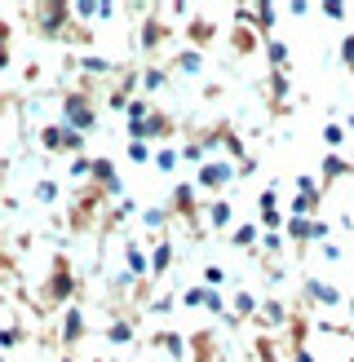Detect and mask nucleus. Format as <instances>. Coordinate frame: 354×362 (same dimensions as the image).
I'll return each mask as SVG.
<instances>
[{
    "mask_svg": "<svg viewBox=\"0 0 354 362\" xmlns=\"http://www.w3.org/2000/svg\"><path fill=\"white\" fill-rule=\"evenodd\" d=\"M18 13L31 23V35H40V40H58V45H67V53L98 45V31L80 27L67 0H40V5H23Z\"/></svg>",
    "mask_w": 354,
    "mask_h": 362,
    "instance_id": "nucleus-1",
    "label": "nucleus"
},
{
    "mask_svg": "<svg viewBox=\"0 0 354 362\" xmlns=\"http://www.w3.org/2000/svg\"><path fill=\"white\" fill-rule=\"evenodd\" d=\"M80 296V279H76V265H71L67 252H53L49 261V279L40 287V305L45 310H71Z\"/></svg>",
    "mask_w": 354,
    "mask_h": 362,
    "instance_id": "nucleus-2",
    "label": "nucleus"
},
{
    "mask_svg": "<svg viewBox=\"0 0 354 362\" xmlns=\"http://www.w3.org/2000/svg\"><path fill=\"white\" fill-rule=\"evenodd\" d=\"M102 204H111L98 186H80L76 190V199H71V216H67V226H71V234H88V230H98L102 226Z\"/></svg>",
    "mask_w": 354,
    "mask_h": 362,
    "instance_id": "nucleus-3",
    "label": "nucleus"
},
{
    "mask_svg": "<svg viewBox=\"0 0 354 362\" xmlns=\"http://www.w3.org/2000/svg\"><path fill=\"white\" fill-rule=\"evenodd\" d=\"M58 111H62V124H67V129H76V133H84V137L98 129V98L80 93V88H67V93L58 98Z\"/></svg>",
    "mask_w": 354,
    "mask_h": 362,
    "instance_id": "nucleus-4",
    "label": "nucleus"
},
{
    "mask_svg": "<svg viewBox=\"0 0 354 362\" xmlns=\"http://www.w3.org/2000/svg\"><path fill=\"white\" fill-rule=\"evenodd\" d=\"M35 146H40L45 155H84V146H88V137L84 133H76V129H67L62 119H53V124H40V133H35Z\"/></svg>",
    "mask_w": 354,
    "mask_h": 362,
    "instance_id": "nucleus-5",
    "label": "nucleus"
},
{
    "mask_svg": "<svg viewBox=\"0 0 354 362\" xmlns=\"http://www.w3.org/2000/svg\"><path fill=\"white\" fill-rule=\"evenodd\" d=\"M173 35H177V27L169 23L164 5H159V9H147V13H142V27H137V49L147 53V58H155V53L164 49V45L173 40Z\"/></svg>",
    "mask_w": 354,
    "mask_h": 362,
    "instance_id": "nucleus-6",
    "label": "nucleus"
},
{
    "mask_svg": "<svg viewBox=\"0 0 354 362\" xmlns=\"http://www.w3.org/2000/svg\"><path fill=\"white\" fill-rule=\"evenodd\" d=\"M230 181H239V168L230 164V159L217 155V159H208V164H200V173H195V190L222 199V190L230 186Z\"/></svg>",
    "mask_w": 354,
    "mask_h": 362,
    "instance_id": "nucleus-7",
    "label": "nucleus"
},
{
    "mask_svg": "<svg viewBox=\"0 0 354 362\" xmlns=\"http://www.w3.org/2000/svg\"><path fill=\"white\" fill-rule=\"evenodd\" d=\"M169 212H173V221H190L195 234H204L200 230V190H195V181H177V186H173Z\"/></svg>",
    "mask_w": 354,
    "mask_h": 362,
    "instance_id": "nucleus-8",
    "label": "nucleus"
},
{
    "mask_svg": "<svg viewBox=\"0 0 354 362\" xmlns=\"http://www.w3.org/2000/svg\"><path fill=\"white\" fill-rule=\"evenodd\" d=\"M173 137H177V119H173L169 111H159V106L147 115V124H142V129L129 133V141H151V146H155V141H159V146H173Z\"/></svg>",
    "mask_w": 354,
    "mask_h": 362,
    "instance_id": "nucleus-9",
    "label": "nucleus"
},
{
    "mask_svg": "<svg viewBox=\"0 0 354 362\" xmlns=\"http://www.w3.org/2000/svg\"><path fill=\"white\" fill-rule=\"evenodd\" d=\"M88 186H98L111 204H120L124 199V177H120V168H115V159H106V155H98L93 159V181Z\"/></svg>",
    "mask_w": 354,
    "mask_h": 362,
    "instance_id": "nucleus-10",
    "label": "nucleus"
},
{
    "mask_svg": "<svg viewBox=\"0 0 354 362\" xmlns=\"http://www.w3.org/2000/svg\"><path fill=\"white\" fill-rule=\"evenodd\" d=\"M102 340L106 345H133L137 340V318L124 314V310H111V318H106V327H102Z\"/></svg>",
    "mask_w": 354,
    "mask_h": 362,
    "instance_id": "nucleus-11",
    "label": "nucleus"
},
{
    "mask_svg": "<svg viewBox=\"0 0 354 362\" xmlns=\"http://www.w3.org/2000/svg\"><path fill=\"white\" fill-rule=\"evenodd\" d=\"M84 336H88V318H84V310H80V305L62 310V332H58L62 349H67V354H76V345H80Z\"/></svg>",
    "mask_w": 354,
    "mask_h": 362,
    "instance_id": "nucleus-12",
    "label": "nucleus"
},
{
    "mask_svg": "<svg viewBox=\"0 0 354 362\" xmlns=\"http://www.w3.org/2000/svg\"><path fill=\"white\" fill-rule=\"evenodd\" d=\"M173 261H177V243L169 239V234H159V239H151V283L169 279Z\"/></svg>",
    "mask_w": 354,
    "mask_h": 362,
    "instance_id": "nucleus-13",
    "label": "nucleus"
},
{
    "mask_svg": "<svg viewBox=\"0 0 354 362\" xmlns=\"http://www.w3.org/2000/svg\"><path fill=\"white\" fill-rule=\"evenodd\" d=\"M186 345H190V362H217L222 358V345H217V332H212V327L190 332Z\"/></svg>",
    "mask_w": 354,
    "mask_h": 362,
    "instance_id": "nucleus-14",
    "label": "nucleus"
},
{
    "mask_svg": "<svg viewBox=\"0 0 354 362\" xmlns=\"http://www.w3.org/2000/svg\"><path fill=\"white\" fill-rule=\"evenodd\" d=\"M120 252H124V269H129V274H133L137 283H147V279H151V252L142 247L137 239H129Z\"/></svg>",
    "mask_w": 354,
    "mask_h": 362,
    "instance_id": "nucleus-15",
    "label": "nucleus"
},
{
    "mask_svg": "<svg viewBox=\"0 0 354 362\" xmlns=\"http://www.w3.org/2000/svg\"><path fill=\"white\" fill-rule=\"evenodd\" d=\"M301 287H306V300H310V305H324V310H336V305L346 300L341 287H336V283H324V279H306Z\"/></svg>",
    "mask_w": 354,
    "mask_h": 362,
    "instance_id": "nucleus-16",
    "label": "nucleus"
},
{
    "mask_svg": "<svg viewBox=\"0 0 354 362\" xmlns=\"http://www.w3.org/2000/svg\"><path fill=\"white\" fill-rule=\"evenodd\" d=\"M257 322V327L261 332H279V327H288V322H292V314H288V305H283V300H261V314L253 318Z\"/></svg>",
    "mask_w": 354,
    "mask_h": 362,
    "instance_id": "nucleus-17",
    "label": "nucleus"
},
{
    "mask_svg": "<svg viewBox=\"0 0 354 362\" xmlns=\"http://www.w3.org/2000/svg\"><path fill=\"white\" fill-rule=\"evenodd\" d=\"M217 23H212V18H190V23H186V49H208L212 40H217Z\"/></svg>",
    "mask_w": 354,
    "mask_h": 362,
    "instance_id": "nucleus-18",
    "label": "nucleus"
},
{
    "mask_svg": "<svg viewBox=\"0 0 354 362\" xmlns=\"http://www.w3.org/2000/svg\"><path fill=\"white\" fill-rule=\"evenodd\" d=\"M137 212H142V208L133 204V199H120V204H111V212H102V226H98V230H102V239H106V234H115L124 221H133Z\"/></svg>",
    "mask_w": 354,
    "mask_h": 362,
    "instance_id": "nucleus-19",
    "label": "nucleus"
},
{
    "mask_svg": "<svg viewBox=\"0 0 354 362\" xmlns=\"http://www.w3.org/2000/svg\"><path fill=\"white\" fill-rule=\"evenodd\" d=\"M164 66L173 71V76H190V80H195V76L204 71V53H200V49H177Z\"/></svg>",
    "mask_w": 354,
    "mask_h": 362,
    "instance_id": "nucleus-20",
    "label": "nucleus"
},
{
    "mask_svg": "<svg viewBox=\"0 0 354 362\" xmlns=\"http://www.w3.org/2000/svg\"><path fill=\"white\" fill-rule=\"evenodd\" d=\"M147 340H151L155 349H164V358H173V362H182V358H186V349H190L182 332H151Z\"/></svg>",
    "mask_w": 354,
    "mask_h": 362,
    "instance_id": "nucleus-21",
    "label": "nucleus"
},
{
    "mask_svg": "<svg viewBox=\"0 0 354 362\" xmlns=\"http://www.w3.org/2000/svg\"><path fill=\"white\" fill-rule=\"evenodd\" d=\"M354 173V159H341V155H324V164H319V186H336L341 177Z\"/></svg>",
    "mask_w": 354,
    "mask_h": 362,
    "instance_id": "nucleus-22",
    "label": "nucleus"
},
{
    "mask_svg": "<svg viewBox=\"0 0 354 362\" xmlns=\"http://www.w3.org/2000/svg\"><path fill=\"white\" fill-rule=\"evenodd\" d=\"M169 80H173V71H169V66H159V62L142 66V98H155V93H164V88H169Z\"/></svg>",
    "mask_w": 354,
    "mask_h": 362,
    "instance_id": "nucleus-23",
    "label": "nucleus"
},
{
    "mask_svg": "<svg viewBox=\"0 0 354 362\" xmlns=\"http://www.w3.org/2000/svg\"><path fill=\"white\" fill-rule=\"evenodd\" d=\"M288 93H292L288 76L270 71V76H266V98H270V111H275V115H279V111H288Z\"/></svg>",
    "mask_w": 354,
    "mask_h": 362,
    "instance_id": "nucleus-24",
    "label": "nucleus"
},
{
    "mask_svg": "<svg viewBox=\"0 0 354 362\" xmlns=\"http://www.w3.org/2000/svg\"><path fill=\"white\" fill-rule=\"evenodd\" d=\"M204 216H208V226L222 234V230H230V226H235V204H230V199H208Z\"/></svg>",
    "mask_w": 354,
    "mask_h": 362,
    "instance_id": "nucleus-25",
    "label": "nucleus"
},
{
    "mask_svg": "<svg viewBox=\"0 0 354 362\" xmlns=\"http://www.w3.org/2000/svg\"><path fill=\"white\" fill-rule=\"evenodd\" d=\"M230 247H239V252H248V257H253V252L261 247V226H257V221L235 226V230H230Z\"/></svg>",
    "mask_w": 354,
    "mask_h": 362,
    "instance_id": "nucleus-26",
    "label": "nucleus"
},
{
    "mask_svg": "<svg viewBox=\"0 0 354 362\" xmlns=\"http://www.w3.org/2000/svg\"><path fill=\"white\" fill-rule=\"evenodd\" d=\"M261 49H266V62H270V71H279V76H288V71H292V49L283 45L279 35H275V40H266Z\"/></svg>",
    "mask_w": 354,
    "mask_h": 362,
    "instance_id": "nucleus-27",
    "label": "nucleus"
},
{
    "mask_svg": "<svg viewBox=\"0 0 354 362\" xmlns=\"http://www.w3.org/2000/svg\"><path fill=\"white\" fill-rule=\"evenodd\" d=\"M275 23H279V9L275 5H253V31L261 35V45L275 40Z\"/></svg>",
    "mask_w": 354,
    "mask_h": 362,
    "instance_id": "nucleus-28",
    "label": "nucleus"
},
{
    "mask_svg": "<svg viewBox=\"0 0 354 362\" xmlns=\"http://www.w3.org/2000/svg\"><path fill=\"white\" fill-rule=\"evenodd\" d=\"M261 314V300L253 292H235V300H230V318L235 322H253Z\"/></svg>",
    "mask_w": 354,
    "mask_h": 362,
    "instance_id": "nucleus-29",
    "label": "nucleus"
},
{
    "mask_svg": "<svg viewBox=\"0 0 354 362\" xmlns=\"http://www.w3.org/2000/svg\"><path fill=\"white\" fill-rule=\"evenodd\" d=\"M257 45H261V35L253 27H235V31H230V49H235V58H253Z\"/></svg>",
    "mask_w": 354,
    "mask_h": 362,
    "instance_id": "nucleus-30",
    "label": "nucleus"
},
{
    "mask_svg": "<svg viewBox=\"0 0 354 362\" xmlns=\"http://www.w3.org/2000/svg\"><path fill=\"white\" fill-rule=\"evenodd\" d=\"M137 221H142V230H151L155 239H159V234L169 230V221H173V212H169V204H164V208H142V212H137Z\"/></svg>",
    "mask_w": 354,
    "mask_h": 362,
    "instance_id": "nucleus-31",
    "label": "nucleus"
},
{
    "mask_svg": "<svg viewBox=\"0 0 354 362\" xmlns=\"http://www.w3.org/2000/svg\"><path fill=\"white\" fill-rule=\"evenodd\" d=\"M31 199H35V204H45V208H53V204L62 199V186H58L53 177H40V181L31 186Z\"/></svg>",
    "mask_w": 354,
    "mask_h": 362,
    "instance_id": "nucleus-32",
    "label": "nucleus"
},
{
    "mask_svg": "<svg viewBox=\"0 0 354 362\" xmlns=\"http://www.w3.org/2000/svg\"><path fill=\"white\" fill-rule=\"evenodd\" d=\"M151 111H155V106H151V98H133V102H129V111H124V124H129V133H133V129H142Z\"/></svg>",
    "mask_w": 354,
    "mask_h": 362,
    "instance_id": "nucleus-33",
    "label": "nucleus"
},
{
    "mask_svg": "<svg viewBox=\"0 0 354 362\" xmlns=\"http://www.w3.org/2000/svg\"><path fill=\"white\" fill-rule=\"evenodd\" d=\"M346 141H350V129H346V124H336V119H328L324 124V146H328V155H336Z\"/></svg>",
    "mask_w": 354,
    "mask_h": 362,
    "instance_id": "nucleus-34",
    "label": "nucleus"
},
{
    "mask_svg": "<svg viewBox=\"0 0 354 362\" xmlns=\"http://www.w3.org/2000/svg\"><path fill=\"white\" fill-rule=\"evenodd\" d=\"M9 66H13V27L0 18V76H5Z\"/></svg>",
    "mask_w": 354,
    "mask_h": 362,
    "instance_id": "nucleus-35",
    "label": "nucleus"
},
{
    "mask_svg": "<svg viewBox=\"0 0 354 362\" xmlns=\"http://www.w3.org/2000/svg\"><path fill=\"white\" fill-rule=\"evenodd\" d=\"M182 164V146H159L155 151V173H173Z\"/></svg>",
    "mask_w": 354,
    "mask_h": 362,
    "instance_id": "nucleus-36",
    "label": "nucleus"
},
{
    "mask_svg": "<svg viewBox=\"0 0 354 362\" xmlns=\"http://www.w3.org/2000/svg\"><path fill=\"white\" fill-rule=\"evenodd\" d=\"M23 340H27V327H23V322H9V327H0V354H5V349H18Z\"/></svg>",
    "mask_w": 354,
    "mask_h": 362,
    "instance_id": "nucleus-37",
    "label": "nucleus"
},
{
    "mask_svg": "<svg viewBox=\"0 0 354 362\" xmlns=\"http://www.w3.org/2000/svg\"><path fill=\"white\" fill-rule=\"evenodd\" d=\"M124 155H129V164H155V146H151V141H129Z\"/></svg>",
    "mask_w": 354,
    "mask_h": 362,
    "instance_id": "nucleus-38",
    "label": "nucleus"
},
{
    "mask_svg": "<svg viewBox=\"0 0 354 362\" xmlns=\"http://www.w3.org/2000/svg\"><path fill=\"white\" fill-rule=\"evenodd\" d=\"M186 305V310H204V300H208V287L204 283H190V287H182V296H177Z\"/></svg>",
    "mask_w": 354,
    "mask_h": 362,
    "instance_id": "nucleus-39",
    "label": "nucleus"
},
{
    "mask_svg": "<svg viewBox=\"0 0 354 362\" xmlns=\"http://www.w3.org/2000/svg\"><path fill=\"white\" fill-rule=\"evenodd\" d=\"M226 279H230V274H226V269H222V265H217V261H208V265H204V269H200V283H204V287H208V292H217V287H222V283H226Z\"/></svg>",
    "mask_w": 354,
    "mask_h": 362,
    "instance_id": "nucleus-40",
    "label": "nucleus"
},
{
    "mask_svg": "<svg viewBox=\"0 0 354 362\" xmlns=\"http://www.w3.org/2000/svg\"><path fill=\"white\" fill-rule=\"evenodd\" d=\"M182 164H195V168H200V164H208V151L200 146V137L182 141Z\"/></svg>",
    "mask_w": 354,
    "mask_h": 362,
    "instance_id": "nucleus-41",
    "label": "nucleus"
},
{
    "mask_svg": "<svg viewBox=\"0 0 354 362\" xmlns=\"http://www.w3.org/2000/svg\"><path fill=\"white\" fill-rule=\"evenodd\" d=\"M253 362H279V349H275L270 336H257L253 340Z\"/></svg>",
    "mask_w": 354,
    "mask_h": 362,
    "instance_id": "nucleus-42",
    "label": "nucleus"
},
{
    "mask_svg": "<svg viewBox=\"0 0 354 362\" xmlns=\"http://www.w3.org/2000/svg\"><path fill=\"white\" fill-rule=\"evenodd\" d=\"M67 173H71V181H93V155H76Z\"/></svg>",
    "mask_w": 354,
    "mask_h": 362,
    "instance_id": "nucleus-43",
    "label": "nucleus"
},
{
    "mask_svg": "<svg viewBox=\"0 0 354 362\" xmlns=\"http://www.w3.org/2000/svg\"><path fill=\"white\" fill-rule=\"evenodd\" d=\"M173 305H177V292H164V296H151V305H147V314H155V318H164V314H173Z\"/></svg>",
    "mask_w": 354,
    "mask_h": 362,
    "instance_id": "nucleus-44",
    "label": "nucleus"
},
{
    "mask_svg": "<svg viewBox=\"0 0 354 362\" xmlns=\"http://www.w3.org/2000/svg\"><path fill=\"white\" fill-rule=\"evenodd\" d=\"M257 252H261L266 261H275L279 252H283V234H261V247H257Z\"/></svg>",
    "mask_w": 354,
    "mask_h": 362,
    "instance_id": "nucleus-45",
    "label": "nucleus"
},
{
    "mask_svg": "<svg viewBox=\"0 0 354 362\" xmlns=\"http://www.w3.org/2000/svg\"><path fill=\"white\" fill-rule=\"evenodd\" d=\"M292 186H297V194H324V186H319V181H314L310 173H297Z\"/></svg>",
    "mask_w": 354,
    "mask_h": 362,
    "instance_id": "nucleus-46",
    "label": "nucleus"
},
{
    "mask_svg": "<svg viewBox=\"0 0 354 362\" xmlns=\"http://www.w3.org/2000/svg\"><path fill=\"white\" fill-rule=\"evenodd\" d=\"M288 358H292V362H319V358L306 349V340H292V345H288Z\"/></svg>",
    "mask_w": 354,
    "mask_h": 362,
    "instance_id": "nucleus-47",
    "label": "nucleus"
},
{
    "mask_svg": "<svg viewBox=\"0 0 354 362\" xmlns=\"http://www.w3.org/2000/svg\"><path fill=\"white\" fill-rule=\"evenodd\" d=\"M341 62L354 71V31H346V35H341Z\"/></svg>",
    "mask_w": 354,
    "mask_h": 362,
    "instance_id": "nucleus-48",
    "label": "nucleus"
},
{
    "mask_svg": "<svg viewBox=\"0 0 354 362\" xmlns=\"http://www.w3.org/2000/svg\"><path fill=\"white\" fill-rule=\"evenodd\" d=\"M40 76H45V66H40V62H27V71H23V80H27V84H40Z\"/></svg>",
    "mask_w": 354,
    "mask_h": 362,
    "instance_id": "nucleus-49",
    "label": "nucleus"
},
{
    "mask_svg": "<svg viewBox=\"0 0 354 362\" xmlns=\"http://www.w3.org/2000/svg\"><path fill=\"white\" fill-rule=\"evenodd\" d=\"M235 168H239V181H248V177H253V173H257V155H248V159H244V164H235Z\"/></svg>",
    "mask_w": 354,
    "mask_h": 362,
    "instance_id": "nucleus-50",
    "label": "nucleus"
},
{
    "mask_svg": "<svg viewBox=\"0 0 354 362\" xmlns=\"http://www.w3.org/2000/svg\"><path fill=\"white\" fill-rule=\"evenodd\" d=\"M319 13H324V18H332V23H341V18H346V5H324Z\"/></svg>",
    "mask_w": 354,
    "mask_h": 362,
    "instance_id": "nucleus-51",
    "label": "nucleus"
},
{
    "mask_svg": "<svg viewBox=\"0 0 354 362\" xmlns=\"http://www.w3.org/2000/svg\"><path fill=\"white\" fill-rule=\"evenodd\" d=\"M319 252H324V261H341V247L336 243H319Z\"/></svg>",
    "mask_w": 354,
    "mask_h": 362,
    "instance_id": "nucleus-52",
    "label": "nucleus"
},
{
    "mask_svg": "<svg viewBox=\"0 0 354 362\" xmlns=\"http://www.w3.org/2000/svg\"><path fill=\"white\" fill-rule=\"evenodd\" d=\"M346 314H350V322H354V296H350V300H346Z\"/></svg>",
    "mask_w": 354,
    "mask_h": 362,
    "instance_id": "nucleus-53",
    "label": "nucleus"
},
{
    "mask_svg": "<svg viewBox=\"0 0 354 362\" xmlns=\"http://www.w3.org/2000/svg\"><path fill=\"white\" fill-rule=\"evenodd\" d=\"M5 111H9V98H5V93H0V115H5Z\"/></svg>",
    "mask_w": 354,
    "mask_h": 362,
    "instance_id": "nucleus-54",
    "label": "nucleus"
},
{
    "mask_svg": "<svg viewBox=\"0 0 354 362\" xmlns=\"http://www.w3.org/2000/svg\"><path fill=\"white\" fill-rule=\"evenodd\" d=\"M0 269H9V261H5V252H0Z\"/></svg>",
    "mask_w": 354,
    "mask_h": 362,
    "instance_id": "nucleus-55",
    "label": "nucleus"
},
{
    "mask_svg": "<svg viewBox=\"0 0 354 362\" xmlns=\"http://www.w3.org/2000/svg\"><path fill=\"white\" fill-rule=\"evenodd\" d=\"M58 362H76V358H71V354H62V358H58Z\"/></svg>",
    "mask_w": 354,
    "mask_h": 362,
    "instance_id": "nucleus-56",
    "label": "nucleus"
},
{
    "mask_svg": "<svg viewBox=\"0 0 354 362\" xmlns=\"http://www.w3.org/2000/svg\"><path fill=\"white\" fill-rule=\"evenodd\" d=\"M5 168H9V164H5V159H0V173H5Z\"/></svg>",
    "mask_w": 354,
    "mask_h": 362,
    "instance_id": "nucleus-57",
    "label": "nucleus"
},
{
    "mask_svg": "<svg viewBox=\"0 0 354 362\" xmlns=\"http://www.w3.org/2000/svg\"><path fill=\"white\" fill-rule=\"evenodd\" d=\"M217 362H230V358H226V354H222V358H217Z\"/></svg>",
    "mask_w": 354,
    "mask_h": 362,
    "instance_id": "nucleus-58",
    "label": "nucleus"
},
{
    "mask_svg": "<svg viewBox=\"0 0 354 362\" xmlns=\"http://www.w3.org/2000/svg\"><path fill=\"white\" fill-rule=\"evenodd\" d=\"M93 362H106V358H93Z\"/></svg>",
    "mask_w": 354,
    "mask_h": 362,
    "instance_id": "nucleus-59",
    "label": "nucleus"
},
{
    "mask_svg": "<svg viewBox=\"0 0 354 362\" xmlns=\"http://www.w3.org/2000/svg\"><path fill=\"white\" fill-rule=\"evenodd\" d=\"M0 362H5V354H0Z\"/></svg>",
    "mask_w": 354,
    "mask_h": 362,
    "instance_id": "nucleus-60",
    "label": "nucleus"
},
{
    "mask_svg": "<svg viewBox=\"0 0 354 362\" xmlns=\"http://www.w3.org/2000/svg\"><path fill=\"white\" fill-rule=\"evenodd\" d=\"M0 199H5V194H0Z\"/></svg>",
    "mask_w": 354,
    "mask_h": 362,
    "instance_id": "nucleus-61",
    "label": "nucleus"
},
{
    "mask_svg": "<svg viewBox=\"0 0 354 362\" xmlns=\"http://www.w3.org/2000/svg\"><path fill=\"white\" fill-rule=\"evenodd\" d=\"M350 362H354V358H350Z\"/></svg>",
    "mask_w": 354,
    "mask_h": 362,
    "instance_id": "nucleus-62",
    "label": "nucleus"
}]
</instances>
